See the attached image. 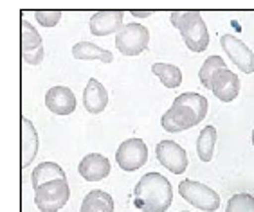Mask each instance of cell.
Instances as JSON below:
<instances>
[{"label": "cell", "mask_w": 254, "mask_h": 212, "mask_svg": "<svg viewBox=\"0 0 254 212\" xmlns=\"http://www.w3.org/2000/svg\"><path fill=\"white\" fill-rule=\"evenodd\" d=\"M209 105L207 99L196 92H184L173 99L170 110L162 115L161 126L168 133L186 131L193 126L200 124L207 115Z\"/></svg>", "instance_id": "cell-1"}, {"label": "cell", "mask_w": 254, "mask_h": 212, "mask_svg": "<svg viewBox=\"0 0 254 212\" xmlns=\"http://www.w3.org/2000/svg\"><path fill=\"white\" fill-rule=\"evenodd\" d=\"M173 202L170 180L161 173L141 176L133 187V205L141 212H166Z\"/></svg>", "instance_id": "cell-2"}, {"label": "cell", "mask_w": 254, "mask_h": 212, "mask_svg": "<svg viewBox=\"0 0 254 212\" xmlns=\"http://www.w3.org/2000/svg\"><path fill=\"white\" fill-rule=\"evenodd\" d=\"M171 24L181 31L182 40L191 53H204L209 45V31L200 11H173Z\"/></svg>", "instance_id": "cell-3"}, {"label": "cell", "mask_w": 254, "mask_h": 212, "mask_svg": "<svg viewBox=\"0 0 254 212\" xmlns=\"http://www.w3.org/2000/svg\"><path fill=\"white\" fill-rule=\"evenodd\" d=\"M68 198H70V189L67 178L47 182L34 191V203L40 212H58L67 205Z\"/></svg>", "instance_id": "cell-4"}, {"label": "cell", "mask_w": 254, "mask_h": 212, "mask_svg": "<svg viewBox=\"0 0 254 212\" xmlns=\"http://www.w3.org/2000/svg\"><path fill=\"white\" fill-rule=\"evenodd\" d=\"M150 45V31L144 25L132 22L125 24L116 34V49L125 56H139Z\"/></svg>", "instance_id": "cell-5"}, {"label": "cell", "mask_w": 254, "mask_h": 212, "mask_svg": "<svg viewBox=\"0 0 254 212\" xmlns=\"http://www.w3.org/2000/svg\"><path fill=\"white\" fill-rule=\"evenodd\" d=\"M179 194L186 200L190 205L205 212H215L220 207V196L216 191L207 187L205 183L195 180H184L179 185Z\"/></svg>", "instance_id": "cell-6"}, {"label": "cell", "mask_w": 254, "mask_h": 212, "mask_svg": "<svg viewBox=\"0 0 254 212\" xmlns=\"http://www.w3.org/2000/svg\"><path fill=\"white\" fill-rule=\"evenodd\" d=\"M116 162L127 173L141 169L148 162V148L144 144V140L128 139L121 142V146L118 148V153H116Z\"/></svg>", "instance_id": "cell-7"}, {"label": "cell", "mask_w": 254, "mask_h": 212, "mask_svg": "<svg viewBox=\"0 0 254 212\" xmlns=\"http://www.w3.org/2000/svg\"><path fill=\"white\" fill-rule=\"evenodd\" d=\"M220 45L229 59L245 74H254V53L235 34H222Z\"/></svg>", "instance_id": "cell-8"}, {"label": "cell", "mask_w": 254, "mask_h": 212, "mask_svg": "<svg viewBox=\"0 0 254 212\" xmlns=\"http://www.w3.org/2000/svg\"><path fill=\"white\" fill-rule=\"evenodd\" d=\"M157 160L173 174H182L188 169V155L182 146L173 140H161L155 148Z\"/></svg>", "instance_id": "cell-9"}, {"label": "cell", "mask_w": 254, "mask_h": 212, "mask_svg": "<svg viewBox=\"0 0 254 212\" xmlns=\"http://www.w3.org/2000/svg\"><path fill=\"white\" fill-rule=\"evenodd\" d=\"M22 58L29 65H40L44 61V42L34 25L22 18Z\"/></svg>", "instance_id": "cell-10"}, {"label": "cell", "mask_w": 254, "mask_h": 212, "mask_svg": "<svg viewBox=\"0 0 254 212\" xmlns=\"http://www.w3.org/2000/svg\"><path fill=\"white\" fill-rule=\"evenodd\" d=\"M125 11L121 9H107L94 13L90 18V33L94 36H108V34H118L123 27Z\"/></svg>", "instance_id": "cell-11"}, {"label": "cell", "mask_w": 254, "mask_h": 212, "mask_svg": "<svg viewBox=\"0 0 254 212\" xmlns=\"http://www.w3.org/2000/svg\"><path fill=\"white\" fill-rule=\"evenodd\" d=\"M45 106L54 115H70L76 110V96L68 87H53L45 94Z\"/></svg>", "instance_id": "cell-12"}, {"label": "cell", "mask_w": 254, "mask_h": 212, "mask_svg": "<svg viewBox=\"0 0 254 212\" xmlns=\"http://www.w3.org/2000/svg\"><path fill=\"white\" fill-rule=\"evenodd\" d=\"M211 92L215 94L216 99H220L222 103H231L235 101L240 94V79L233 70L224 68L213 77V87Z\"/></svg>", "instance_id": "cell-13"}, {"label": "cell", "mask_w": 254, "mask_h": 212, "mask_svg": "<svg viewBox=\"0 0 254 212\" xmlns=\"http://www.w3.org/2000/svg\"><path fill=\"white\" fill-rule=\"evenodd\" d=\"M78 173L87 182H101L110 174V162L107 157L99 153L85 155L78 165Z\"/></svg>", "instance_id": "cell-14"}, {"label": "cell", "mask_w": 254, "mask_h": 212, "mask_svg": "<svg viewBox=\"0 0 254 212\" xmlns=\"http://www.w3.org/2000/svg\"><path fill=\"white\" fill-rule=\"evenodd\" d=\"M83 105L85 110L90 113H101L108 105V92L103 83H99L96 77H90L87 87L83 90Z\"/></svg>", "instance_id": "cell-15"}, {"label": "cell", "mask_w": 254, "mask_h": 212, "mask_svg": "<svg viewBox=\"0 0 254 212\" xmlns=\"http://www.w3.org/2000/svg\"><path fill=\"white\" fill-rule=\"evenodd\" d=\"M38 153V133L34 124L22 117V167H27Z\"/></svg>", "instance_id": "cell-16"}, {"label": "cell", "mask_w": 254, "mask_h": 212, "mask_svg": "<svg viewBox=\"0 0 254 212\" xmlns=\"http://www.w3.org/2000/svg\"><path fill=\"white\" fill-rule=\"evenodd\" d=\"M79 212H114V200L107 191L94 189L83 198Z\"/></svg>", "instance_id": "cell-17"}, {"label": "cell", "mask_w": 254, "mask_h": 212, "mask_svg": "<svg viewBox=\"0 0 254 212\" xmlns=\"http://www.w3.org/2000/svg\"><path fill=\"white\" fill-rule=\"evenodd\" d=\"M62 178H67V174H65L64 169L60 167L58 164H54V162H42L31 173V182H33L34 191L40 185H44V183L53 182V180H62Z\"/></svg>", "instance_id": "cell-18"}, {"label": "cell", "mask_w": 254, "mask_h": 212, "mask_svg": "<svg viewBox=\"0 0 254 212\" xmlns=\"http://www.w3.org/2000/svg\"><path fill=\"white\" fill-rule=\"evenodd\" d=\"M72 56L76 59H99L103 63H112L114 54L107 49H101L92 42H78L72 47Z\"/></svg>", "instance_id": "cell-19"}, {"label": "cell", "mask_w": 254, "mask_h": 212, "mask_svg": "<svg viewBox=\"0 0 254 212\" xmlns=\"http://www.w3.org/2000/svg\"><path fill=\"white\" fill-rule=\"evenodd\" d=\"M216 139H218V133H216L215 126H205V128H202L198 140H196V153H198V159L202 162H211Z\"/></svg>", "instance_id": "cell-20"}, {"label": "cell", "mask_w": 254, "mask_h": 212, "mask_svg": "<svg viewBox=\"0 0 254 212\" xmlns=\"http://www.w3.org/2000/svg\"><path fill=\"white\" fill-rule=\"evenodd\" d=\"M152 72L161 79V83L166 88H177L182 85L181 68L171 65V63H153Z\"/></svg>", "instance_id": "cell-21"}, {"label": "cell", "mask_w": 254, "mask_h": 212, "mask_svg": "<svg viewBox=\"0 0 254 212\" xmlns=\"http://www.w3.org/2000/svg\"><path fill=\"white\" fill-rule=\"evenodd\" d=\"M224 68L227 67H225V61L220 56H209V58L202 63V68L200 72H198V79H200L202 87L211 90V87H213V77L220 72V70H224Z\"/></svg>", "instance_id": "cell-22"}, {"label": "cell", "mask_w": 254, "mask_h": 212, "mask_svg": "<svg viewBox=\"0 0 254 212\" xmlns=\"http://www.w3.org/2000/svg\"><path fill=\"white\" fill-rule=\"evenodd\" d=\"M225 212H254V196L247 193H238L231 196Z\"/></svg>", "instance_id": "cell-23"}, {"label": "cell", "mask_w": 254, "mask_h": 212, "mask_svg": "<svg viewBox=\"0 0 254 212\" xmlns=\"http://www.w3.org/2000/svg\"><path fill=\"white\" fill-rule=\"evenodd\" d=\"M34 18L38 20V24L44 25V27H54L60 22V18H62V11L40 9V11H34Z\"/></svg>", "instance_id": "cell-24"}, {"label": "cell", "mask_w": 254, "mask_h": 212, "mask_svg": "<svg viewBox=\"0 0 254 212\" xmlns=\"http://www.w3.org/2000/svg\"><path fill=\"white\" fill-rule=\"evenodd\" d=\"M130 13H132L133 16H135V18H146V16H150V15H153V11H130Z\"/></svg>", "instance_id": "cell-25"}, {"label": "cell", "mask_w": 254, "mask_h": 212, "mask_svg": "<svg viewBox=\"0 0 254 212\" xmlns=\"http://www.w3.org/2000/svg\"><path fill=\"white\" fill-rule=\"evenodd\" d=\"M251 142H253V146H254V130H253V137H251Z\"/></svg>", "instance_id": "cell-26"}, {"label": "cell", "mask_w": 254, "mask_h": 212, "mask_svg": "<svg viewBox=\"0 0 254 212\" xmlns=\"http://www.w3.org/2000/svg\"><path fill=\"white\" fill-rule=\"evenodd\" d=\"M182 212H188V211H182Z\"/></svg>", "instance_id": "cell-27"}]
</instances>
